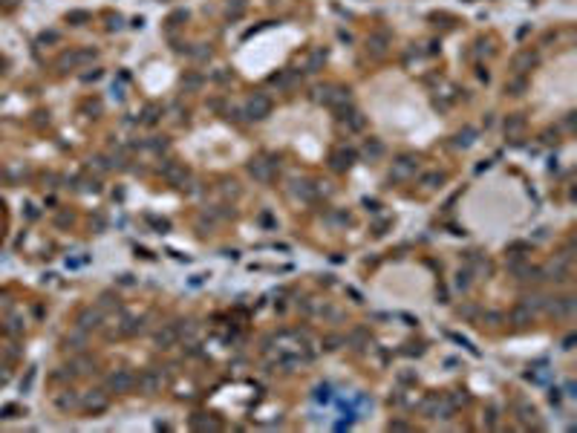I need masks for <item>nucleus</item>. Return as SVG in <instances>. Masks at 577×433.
<instances>
[{
	"mask_svg": "<svg viewBox=\"0 0 577 433\" xmlns=\"http://www.w3.org/2000/svg\"><path fill=\"white\" fill-rule=\"evenodd\" d=\"M245 113H248V118H254V121H260V118H265L268 113H271V98L263 93H254L248 101H245Z\"/></svg>",
	"mask_w": 577,
	"mask_h": 433,
	"instance_id": "obj_1",
	"label": "nucleus"
},
{
	"mask_svg": "<svg viewBox=\"0 0 577 433\" xmlns=\"http://www.w3.org/2000/svg\"><path fill=\"white\" fill-rule=\"evenodd\" d=\"M133 384H136V378H133V373H127V370H115V373L107 378V387H110L113 393H127Z\"/></svg>",
	"mask_w": 577,
	"mask_h": 433,
	"instance_id": "obj_2",
	"label": "nucleus"
},
{
	"mask_svg": "<svg viewBox=\"0 0 577 433\" xmlns=\"http://www.w3.org/2000/svg\"><path fill=\"white\" fill-rule=\"evenodd\" d=\"M415 171H418V159H413V156H401L398 162H392L395 179H410V176H415Z\"/></svg>",
	"mask_w": 577,
	"mask_h": 433,
	"instance_id": "obj_3",
	"label": "nucleus"
},
{
	"mask_svg": "<svg viewBox=\"0 0 577 433\" xmlns=\"http://www.w3.org/2000/svg\"><path fill=\"white\" fill-rule=\"evenodd\" d=\"M162 174H165V179H168L171 185H179V188H182L185 182H188V171H185L182 165H176V162H168L165 168H162Z\"/></svg>",
	"mask_w": 577,
	"mask_h": 433,
	"instance_id": "obj_4",
	"label": "nucleus"
},
{
	"mask_svg": "<svg viewBox=\"0 0 577 433\" xmlns=\"http://www.w3.org/2000/svg\"><path fill=\"white\" fill-rule=\"evenodd\" d=\"M248 174H251L257 182H271V162H265V159H254V162L248 165Z\"/></svg>",
	"mask_w": 577,
	"mask_h": 433,
	"instance_id": "obj_5",
	"label": "nucleus"
},
{
	"mask_svg": "<svg viewBox=\"0 0 577 433\" xmlns=\"http://www.w3.org/2000/svg\"><path fill=\"white\" fill-rule=\"evenodd\" d=\"M159 387H162V375L159 373L148 370V373L138 375V390H141V393H156Z\"/></svg>",
	"mask_w": 577,
	"mask_h": 433,
	"instance_id": "obj_6",
	"label": "nucleus"
},
{
	"mask_svg": "<svg viewBox=\"0 0 577 433\" xmlns=\"http://www.w3.org/2000/svg\"><path fill=\"white\" fill-rule=\"evenodd\" d=\"M534 61H537V55L525 49V52H519L517 58L511 61V70L517 72V75H522V72H525V70H531V64H534Z\"/></svg>",
	"mask_w": 577,
	"mask_h": 433,
	"instance_id": "obj_7",
	"label": "nucleus"
},
{
	"mask_svg": "<svg viewBox=\"0 0 577 433\" xmlns=\"http://www.w3.org/2000/svg\"><path fill=\"white\" fill-rule=\"evenodd\" d=\"M387 44H390L387 32H375V35H369V41H367V47L372 55H384V52H387Z\"/></svg>",
	"mask_w": 577,
	"mask_h": 433,
	"instance_id": "obj_8",
	"label": "nucleus"
},
{
	"mask_svg": "<svg viewBox=\"0 0 577 433\" xmlns=\"http://www.w3.org/2000/svg\"><path fill=\"white\" fill-rule=\"evenodd\" d=\"M95 58V52L92 49H87V52H72V55H64L61 58V64L64 67H78V64H87V61H92Z\"/></svg>",
	"mask_w": 577,
	"mask_h": 433,
	"instance_id": "obj_9",
	"label": "nucleus"
},
{
	"mask_svg": "<svg viewBox=\"0 0 577 433\" xmlns=\"http://www.w3.org/2000/svg\"><path fill=\"white\" fill-rule=\"evenodd\" d=\"M176 338H179V332H176L173 327H165L162 332H156V344H159L162 350H168L171 344H176Z\"/></svg>",
	"mask_w": 577,
	"mask_h": 433,
	"instance_id": "obj_10",
	"label": "nucleus"
},
{
	"mask_svg": "<svg viewBox=\"0 0 577 433\" xmlns=\"http://www.w3.org/2000/svg\"><path fill=\"white\" fill-rule=\"evenodd\" d=\"M381 153H384V145L375 139H369L367 145H364V156H367L369 162H375V159H381Z\"/></svg>",
	"mask_w": 577,
	"mask_h": 433,
	"instance_id": "obj_11",
	"label": "nucleus"
},
{
	"mask_svg": "<svg viewBox=\"0 0 577 433\" xmlns=\"http://www.w3.org/2000/svg\"><path fill=\"white\" fill-rule=\"evenodd\" d=\"M522 127H525V118H522V116H508V121H505V133H508V136H519V133H522Z\"/></svg>",
	"mask_w": 577,
	"mask_h": 433,
	"instance_id": "obj_12",
	"label": "nucleus"
},
{
	"mask_svg": "<svg viewBox=\"0 0 577 433\" xmlns=\"http://www.w3.org/2000/svg\"><path fill=\"white\" fill-rule=\"evenodd\" d=\"M352 165V151H341V153H335L332 156V168L335 171H346Z\"/></svg>",
	"mask_w": 577,
	"mask_h": 433,
	"instance_id": "obj_13",
	"label": "nucleus"
},
{
	"mask_svg": "<svg viewBox=\"0 0 577 433\" xmlns=\"http://www.w3.org/2000/svg\"><path fill=\"white\" fill-rule=\"evenodd\" d=\"M514 407L519 410V419H522V421H534V419H537V410L531 407V404H525L522 398H517V401H514Z\"/></svg>",
	"mask_w": 577,
	"mask_h": 433,
	"instance_id": "obj_14",
	"label": "nucleus"
},
{
	"mask_svg": "<svg viewBox=\"0 0 577 433\" xmlns=\"http://www.w3.org/2000/svg\"><path fill=\"white\" fill-rule=\"evenodd\" d=\"M98 324H101V312H98V309H87V312L81 315V327H84V329L98 327Z\"/></svg>",
	"mask_w": 577,
	"mask_h": 433,
	"instance_id": "obj_15",
	"label": "nucleus"
},
{
	"mask_svg": "<svg viewBox=\"0 0 577 433\" xmlns=\"http://www.w3.org/2000/svg\"><path fill=\"white\" fill-rule=\"evenodd\" d=\"M511 321H514L517 327H525V324L531 321V309H528V306H519V309H514V312H511Z\"/></svg>",
	"mask_w": 577,
	"mask_h": 433,
	"instance_id": "obj_16",
	"label": "nucleus"
},
{
	"mask_svg": "<svg viewBox=\"0 0 577 433\" xmlns=\"http://www.w3.org/2000/svg\"><path fill=\"white\" fill-rule=\"evenodd\" d=\"M344 121L349 130H364V124H367V118L361 116V113H349V116H344Z\"/></svg>",
	"mask_w": 577,
	"mask_h": 433,
	"instance_id": "obj_17",
	"label": "nucleus"
},
{
	"mask_svg": "<svg viewBox=\"0 0 577 433\" xmlns=\"http://www.w3.org/2000/svg\"><path fill=\"white\" fill-rule=\"evenodd\" d=\"M323 58H326V52L323 49H318V52H312V58H309V64H306V72H315L318 67L323 64Z\"/></svg>",
	"mask_w": 577,
	"mask_h": 433,
	"instance_id": "obj_18",
	"label": "nucleus"
},
{
	"mask_svg": "<svg viewBox=\"0 0 577 433\" xmlns=\"http://www.w3.org/2000/svg\"><path fill=\"white\" fill-rule=\"evenodd\" d=\"M442 182H445V174H436V171L421 176V185H427V188H436V185H442Z\"/></svg>",
	"mask_w": 577,
	"mask_h": 433,
	"instance_id": "obj_19",
	"label": "nucleus"
},
{
	"mask_svg": "<svg viewBox=\"0 0 577 433\" xmlns=\"http://www.w3.org/2000/svg\"><path fill=\"white\" fill-rule=\"evenodd\" d=\"M525 87H528V84H525V78H514V81L505 87V90H508L511 95H522V90H525Z\"/></svg>",
	"mask_w": 577,
	"mask_h": 433,
	"instance_id": "obj_20",
	"label": "nucleus"
},
{
	"mask_svg": "<svg viewBox=\"0 0 577 433\" xmlns=\"http://www.w3.org/2000/svg\"><path fill=\"white\" fill-rule=\"evenodd\" d=\"M295 185H298V188H295V194H298V197L312 199V188H309V182H295Z\"/></svg>",
	"mask_w": 577,
	"mask_h": 433,
	"instance_id": "obj_21",
	"label": "nucleus"
},
{
	"mask_svg": "<svg viewBox=\"0 0 577 433\" xmlns=\"http://www.w3.org/2000/svg\"><path fill=\"white\" fill-rule=\"evenodd\" d=\"M87 407L101 410V407H107V398H104V396H90V398H87Z\"/></svg>",
	"mask_w": 577,
	"mask_h": 433,
	"instance_id": "obj_22",
	"label": "nucleus"
},
{
	"mask_svg": "<svg viewBox=\"0 0 577 433\" xmlns=\"http://www.w3.org/2000/svg\"><path fill=\"white\" fill-rule=\"evenodd\" d=\"M473 136H476V130H465V133H459V141L456 145H462V148H468L473 141Z\"/></svg>",
	"mask_w": 577,
	"mask_h": 433,
	"instance_id": "obj_23",
	"label": "nucleus"
},
{
	"mask_svg": "<svg viewBox=\"0 0 577 433\" xmlns=\"http://www.w3.org/2000/svg\"><path fill=\"white\" fill-rule=\"evenodd\" d=\"M199 84H202V78H199V75H191V78H185V90H196Z\"/></svg>",
	"mask_w": 577,
	"mask_h": 433,
	"instance_id": "obj_24",
	"label": "nucleus"
},
{
	"mask_svg": "<svg viewBox=\"0 0 577 433\" xmlns=\"http://www.w3.org/2000/svg\"><path fill=\"white\" fill-rule=\"evenodd\" d=\"M67 21H72V24H81V21H87V12H72V15H67Z\"/></svg>",
	"mask_w": 577,
	"mask_h": 433,
	"instance_id": "obj_25",
	"label": "nucleus"
},
{
	"mask_svg": "<svg viewBox=\"0 0 577 433\" xmlns=\"http://www.w3.org/2000/svg\"><path fill=\"white\" fill-rule=\"evenodd\" d=\"M145 121H148V124H150V121H156V107H148V116H145Z\"/></svg>",
	"mask_w": 577,
	"mask_h": 433,
	"instance_id": "obj_26",
	"label": "nucleus"
}]
</instances>
